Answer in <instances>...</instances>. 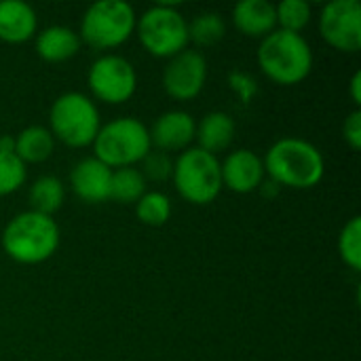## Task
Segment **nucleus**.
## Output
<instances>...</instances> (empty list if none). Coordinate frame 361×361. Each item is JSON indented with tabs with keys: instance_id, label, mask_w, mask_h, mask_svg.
Returning <instances> with one entry per match:
<instances>
[{
	"instance_id": "nucleus-26",
	"label": "nucleus",
	"mask_w": 361,
	"mask_h": 361,
	"mask_svg": "<svg viewBox=\"0 0 361 361\" xmlns=\"http://www.w3.org/2000/svg\"><path fill=\"white\" fill-rule=\"evenodd\" d=\"M25 182V165L15 154L0 152V197L13 195Z\"/></svg>"
},
{
	"instance_id": "nucleus-8",
	"label": "nucleus",
	"mask_w": 361,
	"mask_h": 361,
	"mask_svg": "<svg viewBox=\"0 0 361 361\" xmlns=\"http://www.w3.org/2000/svg\"><path fill=\"white\" fill-rule=\"evenodd\" d=\"M142 47L154 55L171 59L188 44V21L171 4L150 6L135 23Z\"/></svg>"
},
{
	"instance_id": "nucleus-16",
	"label": "nucleus",
	"mask_w": 361,
	"mask_h": 361,
	"mask_svg": "<svg viewBox=\"0 0 361 361\" xmlns=\"http://www.w3.org/2000/svg\"><path fill=\"white\" fill-rule=\"evenodd\" d=\"M38 19L30 4L21 0L0 2V40L19 44L36 36Z\"/></svg>"
},
{
	"instance_id": "nucleus-19",
	"label": "nucleus",
	"mask_w": 361,
	"mask_h": 361,
	"mask_svg": "<svg viewBox=\"0 0 361 361\" xmlns=\"http://www.w3.org/2000/svg\"><path fill=\"white\" fill-rule=\"evenodd\" d=\"M55 137L47 127L32 125L15 135V157L25 163H42L53 154Z\"/></svg>"
},
{
	"instance_id": "nucleus-27",
	"label": "nucleus",
	"mask_w": 361,
	"mask_h": 361,
	"mask_svg": "<svg viewBox=\"0 0 361 361\" xmlns=\"http://www.w3.org/2000/svg\"><path fill=\"white\" fill-rule=\"evenodd\" d=\"M142 163H144L142 176H144V178H150V180H154V182L167 180V178L173 173V161L169 159L167 152L150 150V152L144 157Z\"/></svg>"
},
{
	"instance_id": "nucleus-20",
	"label": "nucleus",
	"mask_w": 361,
	"mask_h": 361,
	"mask_svg": "<svg viewBox=\"0 0 361 361\" xmlns=\"http://www.w3.org/2000/svg\"><path fill=\"white\" fill-rule=\"evenodd\" d=\"M63 199H66L63 184L53 176L38 178L30 186V192H27V201H30L32 212L42 214V216H51V218L57 209H61Z\"/></svg>"
},
{
	"instance_id": "nucleus-28",
	"label": "nucleus",
	"mask_w": 361,
	"mask_h": 361,
	"mask_svg": "<svg viewBox=\"0 0 361 361\" xmlns=\"http://www.w3.org/2000/svg\"><path fill=\"white\" fill-rule=\"evenodd\" d=\"M343 137L345 142L353 148L360 150L361 148V110H353L345 123H343Z\"/></svg>"
},
{
	"instance_id": "nucleus-24",
	"label": "nucleus",
	"mask_w": 361,
	"mask_h": 361,
	"mask_svg": "<svg viewBox=\"0 0 361 361\" xmlns=\"http://www.w3.org/2000/svg\"><path fill=\"white\" fill-rule=\"evenodd\" d=\"M338 254L343 258V262L360 273L361 271V218L353 216L341 231L338 237Z\"/></svg>"
},
{
	"instance_id": "nucleus-13",
	"label": "nucleus",
	"mask_w": 361,
	"mask_h": 361,
	"mask_svg": "<svg viewBox=\"0 0 361 361\" xmlns=\"http://www.w3.org/2000/svg\"><path fill=\"white\" fill-rule=\"evenodd\" d=\"M148 133H150V144L157 150L169 154L173 150H186L190 146L197 133V123L184 110H169L154 121Z\"/></svg>"
},
{
	"instance_id": "nucleus-14",
	"label": "nucleus",
	"mask_w": 361,
	"mask_h": 361,
	"mask_svg": "<svg viewBox=\"0 0 361 361\" xmlns=\"http://www.w3.org/2000/svg\"><path fill=\"white\" fill-rule=\"evenodd\" d=\"M112 169L97 161L95 157L82 159L70 173V184L74 195L85 203H104L110 199Z\"/></svg>"
},
{
	"instance_id": "nucleus-6",
	"label": "nucleus",
	"mask_w": 361,
	"mask_h": 361,
	"mask_svg": "<svg viewBox=\"0 0 361 361\" xmlns=\"http://www.w3.org/2000/svg\"><path fill=\"white\" fill-rule=\"evenodd\" d=\"M135 11L123 0H97L80 19V42L93 49H114L129 40L135 32Z\"/></svg>"
},
{
	"instance_id": "nucleus-11",
	"label": "nucleus",
	"mask_w": 361,
	"mask_h": 361,
	"mask_svg": "<svg viewBox=\"0 0 361 361\" xmlns=\"http://www.w3.org/2000/svg\"><path fill=\"white\" fill-rule=\"evenodd\" d=\"M207 80V61L199 51L184 49L163 70V87L169 97L188 102L197 97Z\"/></svg>"
},
{
	"instance_id": "nucleus-12",
	"label": "nucleus",
	"mask_w": 361,
	"mask_h": 361,
	"mask_svg": "<svg viewBox=\"0 0 361 361\" xmlns=\"http://www.w3.org/2000/svg\"><path fill=\"white\" fill-rule=\"evenodd\" d=\"M220 173H222V188L226 186L237 195H250L256 188H260L264 182V163L254 150L241 148L231 152L220 163Z\"/></svg>"
},
{
	"instance_id": "nucleus-7",
	"label": "nucleus",
	"mask_w": 361,
	"mask_h": 361,
	"mask_svg": "<svg viewBox=\"0 0 361 361\" xmlns=\"http://www.w3.org/2000/svg\"><path fill=\"white\" fill-rule=\"evenodd\" d=\"M173 182L182 199L195 205L216 201L222 190L220 161L201 148H186L173 163Z\"/></svg>"
},
{
	"instance_id": "nucleus-23",
	"label": "nucleus",
	"mask_w": 361,
	"mask_h": 361,
	"mask_svg": "<svg viewBox=\"0 0 361 361\" xmlns=\"http://www.w3.org/2000/svg\"><path fill=\"white\" fill-rule=\"evenodd\" d=\"M135 216L146 226H163L171 218V201L163 192H146L135 203Z\"/></svg>"
},
{
	"instance_id": "nucleus-4",
	"label": "nucleus",
	"mask_w": 361,
	"mask_h": 361,
	"mask_svg": "<svg viewBox=\"0 0 361 361\" xmlns=\"http://www.w3.org/2000/svg\"><path fill=\"white\" fill-rule=\"evenodd\" d=\"M93 150L95 159L110 169L133 167L135 163H142L144 157L152 150L148 127L133 116L114 118L99 127L93 140Z\"/></svg>"
},
{
	"instance_id": "nucleus-9",
	"label": "nucleus",
	"mask_w": 361,
	"mask_h": 361,
	"mask_svg": "<svg viewBox=\"0 0 361 361\" xmlns=\"http://www.w3.org/2000/svg\"><path fill=\"white\" fill-rule=\"evenodd\" d=\"M87 82L97 99L106 104H123L135 93L137 74L129 59L121 55H104L93 61Z\"/></svg>"
},
{
	"instance_id": "nucleus-21",
	"label": "nucleus",
	"mask_w": 361,
	"mask_h": 361,
	"mask_svg": "<svg viewBox=\"0 0 361 361\" xmlns=\"http://www.w3.org/2000/svg\"><path fill=\"white\" fill-rule=\"evenodd\" d=\"M146 195V178L135 167L112 169L110 199L118 203H137Z\"/></svg>"
},
{
	"instance_id": "nucleus-10",
	"label": "nucleus",
	"mask_w": 361,
	"mask_h": 361,
	"mask_svg": "<svg viewBox=\"0 0 361 361\" xmlns=\"http://www.w3.org/2000/svg\"><path fill=\"white\" fill-rule=\"evenodd\" d=\"M322 38L343 53H357L361 49V4L360 0H332L319 15Z\"/></svg>"
},
{
	"instance_id": "nucleus-15",
	"label": "nucleus",
	"mask_w": 361,
	"mask_h": 361,
	"mask_svg": "<svg viewBox=\"0 0 361 361\" xmlns=\"http://www.w3.org/2000/svg\"><path fill=\"white\" fill-rule=\"evenodd\" d=\"M233 23L250 38H264L277 30L275 4L269 0H241L233 8Z\"/></svg>"
},
{
	"instance_id": "nucleus-25",
	"label": "nucleus",
	"mask_w": 361,
	"mask_h": 361,
	"mask_svg": "<svg viewBox=\"0 0 361 361\" xmlns=\"http://www.w3.org/2000/svg\"><path fill=\"white\" fill-rule=\"evenodd\" d=\"M279 30L300 34L311 21V4L307 0H283L275 6Z\"/></svg>"
},
{
	"instance_id": "nucleus-5",
	"label": "nucleus",
	"mask_w": 361,
	"mask_h": 361,
	"mask_svg": "<svg viewBox=\"0 0 361 361\" xmlns=\"http://www.w3.org/2000/svg\"><path fill=\"white\" fill-rule=\"evenodd\" d=\"M51 133L70 148H85L93 144L102 123L97 106L82 93L70 91L59 95L49 110Z\"/></svg>"
},
{
	"instance_id": "nucleus-3",
	"label": "nucleus",
	"mask_w": 361,
	"mask_h": 361,
	"mask_svg": "<svg viewBox=\"0 0 361 361\" xmlns=\"http://www.w3.org/2000/svg\"><path fill=\"white\" fill-rule=\"evenodd\" d=\"M262 72L277 85L290 87L302 82L313 70V51L302 34L275 30L262 38L258 49Z\"/></svg>"
},
{
	"instance_id": "nucleus-31",
	"label": "nucleus",
	"mask_w": 361,
	"mask_h": 361,
	"mask_svg": "<svg viewBox=\"0 0 361 361\" xmlns=\"http://www.w3.org/2000/svg\"><path fill=\"white\" fill-rule=\"evenodd\" d=\"M0 152L15 154V135H0Z\"/></svg>"
},
{
	"instance_id": "nucleus-2",
	"label": "nucleus",
	"mask_w": 361,
	"mask_h": 361,
	"mask_svg": "<svg viewBox=\"0 0 361 361\" xmlns=\"http://www.w3.org/2000/svg\"><path fill=\"white\" fill-rule=\"evenodd\" d=\"M59 247V226L51 216L17 214L2 231V250L19 264H40Z\"/></svg>"
},
{
	"instance_id": "nucleus-17",
	"label": "nucleus",
	"mask_w": 361,
	"mask_h": 361,
	"mask_svg": "<svg viewBox=\"0 0 361 361\" xmlns=\"http://www.w3.org/2000/svg\"><path fill=\"white\" fill-rule=\"evenodd\" d=\"M80 49V36L66 25H49L36 34V53L44 61L59 63L74 57Z\"/></svg>"
},
{
	"instance_id": "nucleus-18",
	"label": "nucleus",
	"mask_w": 361,
	"mask_h": 361,
	"mask_svg": "<svg viewBox=\"0 0 361 361\" xmlns=\"http://www.w3.org/2000/svg\"><path fill=\"white\" fill-rule=\"evenodd\" d=\"M195 137L199 140L197 148H201L209 154L222 152L231 146V142L235 137V121L226 112H209L197 125Z\"/></svg>"
},
{
	"instance_id": "nucleus-1",
	"label": "nucleus",
	"mask_w": 361,
	"mask_h": 361,
	"mask_svg": "<svg viewBox=\"0 0 361 361\" xmlns=\"http://www.w3.org/2000/svg\"><path fill=\"white\" fill-rule=\"evenodd\" d=\"M264 173L277 186L307 190L324 180L326 163L317 146L300 137L277 140L264 157Z\"/></svg>"
},
{
	"instance_id": "nucleus-29",
	"label": "nucleus",
	"mask_w": 361,
	"mask_h": 361,
	"mask_svg": "<svg viewBox=\"0 0 361 361\" xmlns=\"http://www.w3.org/2000/svg\"><path fill=\"white\" fill-rule=\"evenodd\" d=\"M231 85H233V89L243 97V102H250V99L256 95V91H258L254 78L247 76V74H241V72H233V74H231Z\"/></svg>"
},
{
	"instance_id": "nucleus-22",
	"label": "nucleus",
	"mask_w": 361,
	"mask_h": 361,
	"mask_svg": "<svg viewBox=\"0 0 361 361\" xmlns=\"http://www.w3.org/2000/svg\"><path fill=\"white\" fill-rule=\"evenodd\" d=\"M226 34V23L220 13L207 11L199 13L190 23H188V42L192 40L197 47H212L220 42Z\"/></svg>"
},
{
	"instance_id": "nucleus-30",
	"label": "nucleus",
	"mask_w": 361,
	"mask_h": 361,
	"mask_svg": "<svg viewBox=\"0 0 361 361\" xmlns=\"http://www.w3.org/2000/svg\"><path fill=\"white\" fill-rule=\"evenodd\" d=\"M351 97H353V104L360 106L361 104V72H355L353 78H351Z\"/></svg>"
}]
</instances>
